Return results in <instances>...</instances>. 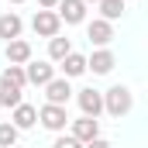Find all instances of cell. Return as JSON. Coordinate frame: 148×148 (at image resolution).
<instances>
[{"label": "cell", "instance_id": "cell-1", "mask_svg": "<svg viewBox=\"0 0 148 148\" xmlns=\"http://www.w3.org/2000/svg\"><path fill=\"white\" fill-rule=\"evenodd\" d=\"M134 107V97H131V90L127 86H110L107 93H103V110L110 114V117H124V114H131Z\"/></svg>", "mask_w": 148, "mask_h": 148}, {"label": "cell", "instance_id": "cell-2", "mask_svg": "<svg viewBox=\"0 0 148 148\" xmlns=\"http://www.w3.org/2000/svg\"><path fill=\"white\" fill-rule=\"evenodd\" d=\"M76 103H79V110H83V117H100L103 114V93L100 90H93V86H86V90H79L76 93Z\"/></svg>", "mask_w": 148, "mask_h": 148}, {"label": "cell", "instance_id": "cell-3", "mask_svg": "<svg viewBox=\"0 0 148 148\" xmlns=\"http://www.w3.org/2000/svg\"><path fill=\"white\" fill-rule=\"evenodd\" d=\"M38 121L48 127V131H55V134H62L66 131V124H69V114L66 107H55V103H45L41 110H38Z\"/></svg>", "mask_w": 148, "mask_h": 148}, {"label": "cell", "instance_id": "cell-4", "mask_svg": "<svg viewBox=\"0 0 148 148\" xmlns=\"http://www.w3.org/2000/svg\"><path fill=\"white\" fill-rule=\"evenodd\" d=\"M31 28H35V35H41V38H55L59 28H62V21H59L55 10H38L35 17H31Z\"/></svg>", "mask_w": 148, "mask_h": 148}, {"label": "cell", "instance_id": "cell-5", "mask_svg": "<svg viewBox=\"0 0 148 148\" xmlns=\"http://www.w3.org/2000/svg\"><path fill=\"white\" fill-rule=\"evenodd\" d=\"M24 79L31 83V86H45V83H52L55 79V66L52 62H24Z\"/></svg>", "mask_w": 148, "mask_h": 148}, {"label": "cell", "instance_id": "cell-6", "mask_svg": "<svg viewBox=\"0 0 148 148\" xmlns=\"http://www.w3.org/2000/svg\"><path fill=\"white\" fill-rule=\"evenodd\" d=\"M59 21L62 24H83L86 21V3L83 0H59Z\"/></svg>", "mask_w": 148, "mask_h": 148}, {"label": "cell", "instance_id": "cell-7", "mask_svg": "<svg viewBox=\"0 0 148 148\" xmlns=\"http://www.w3.org/2000/svg\"><path fill=\"white\" fill-rule=\"evenodd\" d=\"M69 97H73V86H69V79H66V76H62V79L45 83V100H48V103L66 107V103H69Z\"/></svg>", "mask_w": 148, "mask_h": 148}, {"label": "cell", "instance_id": "cell-8", "mask_svg": "<svg viewBox=\"0 0 148 148\" xmlns=\"http://www.w3.org/2000/svg\"><path fill=\"white\" fill-rule=\"evenodd\" d=\"M86 38H90L93 45L107 48V45L114 41V24H110V21H103V17H97V21H90V24H86Z\"/></svg>", "mask_w": 148, "mask_h": 148}, {"label": "cell", "instance_id": "cell-9", "mask_svg": "<svg viewBox=\"0 0 148 148\" xmlns=\"http://www.w3.org/2000/svg\"><path fill=\"white\" fill-rule=\"evenodd\" d=\"M73 134L79 145H86V141H93V138H100V121H93V117H79V121H73Z\"/></svg>", "mask_w": 148, "mask_h": 148}, {"label": "cell", "instance_id": "cell-10", "mask_svg": "<svg viewBox=\"0 0 148 148\" xmlns=\"http://www.w3.org/2000/svg\"><path fill=\"white\" fill-rule=\"evenodd\" d=\"M114 66H117V59H114V52H110V48H97V52L86 59V69H93L97 76H107Z\"/></svg>", "mask_w": 148, "mask_h": 148}, {"label": "cell", "instance_id": "cell-11", "mask_svg": "<svg viewBox=\"0 0 148 148\" xmlns=\"http://www.w3.org/2000/svg\"><path fill=\"white\" fill-rule=\"evenodd\" d=\"M10 124H14L17 131H28V127L38 124V110L31 107V103H17V107L10 110Z\"/></svg>", "mask_w": 148, "mask_h": 148}, {"label": "cell", "instance_id": "cell-12", "mask_svg": "<svg viewBox=\"0 0 148 148\" xmlns=\"http://www.w3.org/2000/svg\"><path fill=\"white\" fill-rule=\"evenodd\" d=\"M7 62H10V66H24V62H31V45H28L24 38L7 41Z\"/></svg>", "mask_w": 148, "mask_h": 148}, {"label": "cell", "instance_id": "cell-13", "mask_svg": "<svg viewBox=\"0 0 148 148\" xmlns=\"http://www.w3.org/2000/svg\"><path fill=\"white\" fill-rule=\"evenodd\" d=\"M21 28H24V21H21L17 14H0V38H3V41L21 38Z\"/></svg>", "mask_w": 148, "mask_h": 148}, {"label": "cell", "instance_id": "cell-14", "mask_svg": "<svg viewBox=\"0 0 148 148\" xmlns=\"http://www.w3.org/2000/svg\"><path fill=\"white\" fill-rule=\"evenodd\" d=\"M86 73V55H79V52H69L66 59H62V76L66 79H76V76Z\"/></svg>", "mask_w": 148, "mask_h": 148}, {"label": "cell", "instance_id": "cell-15", "mask_svg": "<svg viewBox=\"0 0 148 148\" xmlns=\"http://www.w3.org/2000/svg\"><path fill=\"white\" fill-rule=\"evenodd\" d=\"M69 52H73V41H69V38H62V35L48 38V59H52V62H62Z\"/></svg>", "mask_w": 148, "mask_h": 148}, {"label": "cell", "instance_id": "cell-16", "mask_svg": "<svg viewBox=\"0 0 148 148\" xmlns=\"http://www.w3.org/2000/svg\"><path fill=\"white\" fill-rule=\"evenodd\" d=\"M17 103H24V97H21V90L0 79V107H7V110H14Z\"/></svg>", "mask_w": 148, "mask_h": 148}, {"label": "cell", "instance_id": "cell-17", "mask_svg": "<svg viewBox=\"0 0 148 148\" xmlns=\"http://www.w3.org/2000/svg\"><path fill=\"white\" fill-rule=\"evenodd\" d=\"M97 3H100V17H103V21H110V24L124 14V10H127V7H124V0H97Z\"/></svg>", "mask_w": 148, "mask_h": 148}, {"label": "cell", "instance_id": "cell-18", "mask_svg": "<svg viewBox=\"0 0 148 148\" xmlns=\"http://www.w3.org/2000/svg\"><path fill=\"white\" fill-rule=\"evenodd\" d=\"M0 79H3V83H10V86H17V90H24V86H28V79H24V66H7Z\"/></svg>", "mask_w": 148, "mask_h": 148}, {"label": "cell", "instance_id": "cell-19", "mask_svg": "<svg viewBox=\"0 0 148 148\" xmlns=\"http://www.w3.org/2000/svg\"><path fill=\"white\" fill-rule=\"evenodd\" d=\"M17 134H21V131H17L10 121H3V124H0V148H14L17 145Z\"/></svg>", "mask_w": 148, "mask_h": 148}, {"label": "cell", "instance_id": "cell-20", "mask_svg": "<svg viewBox=\"0 0 148 148\" xmlns=\"http://www.w3.org/2000/svg\"><path fill=\"white\" fill-rule=\"evenodd\" d=\"M52 148H83V145L76 141L73 134H59V138H55V145H52Z\"/></svg>", "mask_w": 148, "mask_h": 148}, {"label": "cell", "instance_id": "cell-21", "mask_svg": "<svg viewBox=\"0 0 148 148\" xmlns=\"http://www.w3.org/2000/svg\"><path fill=\"white\" fill-rule=\"evenodd\" d=\"M83 148H114V145L107 141V138H93V141H86Z\"/></svg>", "mask_w": 148, "mask_h": 148}, {"label": "cell", "instance_id": "cell-22", "mask_svg": "<svg viewBox=\"0 0 148 148\" xmlns=\"http://www.w3.org/2000/svg\"><path fill=\"white\" fill-rule=\"evenodd\" d=\"M38 7H41V10H55V7H59V0H38Z\"/></svg>", "mask_w": 148, "mask_h": 148}, {"label": "cell", "instance_id": "cell-23", "mask_svg": "<svg viewBox=\"0 0 148 148\" xmlns=\"http://www.w3.org/2000/svg\"><path fill=\"white\" fill-rule=\"evenodd\" d=\"M7 3H24V0H7Z\"/></svg>", "mask_w": 148, "mask_h": 148}, {"label": "cell", "instance_id": "cell-24", "mask_svg": "<svg viewBox=\"0 0 148 148\" xmlns=\"http://www.w3.org/2000/svg\"><path fill=\"white\" fill-rule=\"evenodd\" d=\"M83 3H90V0H83ZM93 3H97V0H93Z\"/></svg>", "mask_w": 148, "mask_h": 148}]
</instances>
